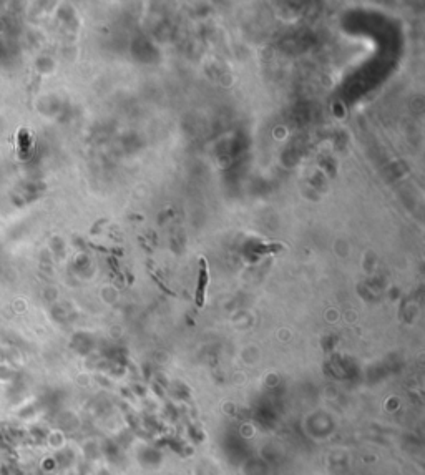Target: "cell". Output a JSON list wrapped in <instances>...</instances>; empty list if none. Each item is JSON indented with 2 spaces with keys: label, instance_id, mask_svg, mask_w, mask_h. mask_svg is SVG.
Returning <instances> with one entry per match:
<instances>
[{
  "label": "cell",
  "instance_id": "cell-1",
  "mask_svg": "<svg viewBox=\"0 0 425 475\" xmlns=\"http://www.w3.org/2000/svg\"><path fill=\"white\" fill-rule=\"evenodd\" d=\"M199 276H198V286H196V304L203 306L204 304V292H206V286H208V263L204 257H199Z\"/></svg>",
  "mask_w": 425,
  "mask_h": 475
}]
</instances>
